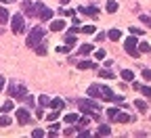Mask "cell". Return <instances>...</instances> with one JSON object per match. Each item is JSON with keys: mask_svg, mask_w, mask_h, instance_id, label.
Instances as JSON below:
<instances>
[{"mask_svg": "<svg viewBox=\"0 0 151 138\" xmlns=\"http://www.w3.org/2000/svg\"><path fill=\"white\" fill-rule=\"evenodd\" d=\"M44 27H32V31L27 34V38H25V46L27 48H36L38 44H40L42 40H44Z\"/></svg>", "mask_w": 151, "mask_h": 138, "instance_id": "cell-1", "label": "cell"}, {"mask_svg": "<svg viewBox=\"0 0 151 138\" xmlns=\"http://www.w3.org/2000/svg\"><path fill=\"white\" fill-rule=\"evenodd\" d=\"M76 105H78L80 111H84L88 117H90L94 111H101V105L94 101V98H78V101H76Z\"/></svg>", "mask_w": 151, "mask_h": 138, "instance_id": "cell-2", "label": "cell"}, {"mask_svg": "<svg viewBox=\"0 0 151 138\" xmlns=\"http://www.w3.org/2000/svg\"><path fill=\"white\" fill-rule=\"evenodd\" d=\"M124 50H126L130 56H134V59L141 54V50H139V42H137V38H134V36H128L126 40H124Z\"/></svg>", "mask_w": 151, "mask_h": 138, "instance_id": "cell-3", "label": "cell"}, {"mask_svg": "<svg viewBox=\"0 0 151 138\" xmlns=\"http://www.w3.org/2000/svg\"><path fill=\"white\" fill-rule=\"evenodd\" d=\"M11 29H13V34H21V31L25 29V25H23V15H21V13H17V15L11 17Z\"/></svg>", "mask_w": 151, "mask_h": 138, "instance_id": "cell-4", "label": "cell"}, {"mask_svg": "<svg viewBox=\"0 0 151 138\" xmlns=\"http://www.w3.org/2000/svg\"><path fill=\"white\" fill-rule=\"evenodd\" d=\"M101 96L105 98V101H113V103H124V96H120V94H116L111 88H107V86H101Z\"/></svg>", "mask_w": 151, "mask_h": 138, "instance_id": "cell-5", "label": "cell"}, {"mask_svg": "<svg viewBox=\"0 0 151 138\" xmlns=\"http://www.w3.org/2000/svg\"><path fill=\"white\" fill-rule=\"evenodd\" d=\"M9 94H11L13 98H23V96L27 94V90H25V86H19V84L11 82V84H9Z\"/></svg>", "mask_w": 151, "mask_h": 138, "instance_id": "cell-6", "label": "cell"}, {"mask_svg": "<svg viewBox=\"0 0 151 138\" xmlns=\"http://www.w3.org/2000/svg\"><path fill=\"white\" fill-rule=\"evenodd\" d=\"M36 11H38V17H40L42 21H50L52 19V11L48 6H44L42 2H36Z\"/></svg>", "mask_w": 151, "mask_h": 138, "instance_id": "cell-7", "label": "cell"}, {"mask_svg": "<svg viewBox=\"0 0 151 138\" xmlns=\"http://www.w3.org/2000/svg\"><path fill=\"white\" fill-rule=\"evenodd\" d=\"M17 119H19V124L21 126H25L27 122H29V111L23 107V109H17Z\"/></svg>", "mask_w": 151, "mask_h": 138, "instance_id": "cell-8", "label": "cell"}, {"mask_svg": "<svg viewBox=\"0 0 151 138\" xmlns=\"http://www.w3.org/2000/svg\"><path fill=\"white\" fill-rule=\"evenodd\" d=\"M63 29H65V21H63V19L50 21V31H63Z\"/></svg>", "mask_w": 151, "mask_h": 138, "instance_id": "cell-9", "label": "cell"}, {"mask_svg": "<svg viewBox=\"0 0 151 138\" xmlns=\"http://www.w3.org/2000/svg\"><path fill=\"white\" fill-rule=\"evenodd\" d=\"M76 65H78V69H82V71H86V69H97L94 61H78Z\"/></svg>", "mask_w": 151, "mask_h": 138, "instance_id": "cell-10", "label": "cell"}, {"mask_svg": "<svg viewBox=\"0 0 151 138\" xmlns=\"http://www.w3.org/2000/svg\"><path fill=\"white\" fill-rule=\"evenodd\" d=\"M11 124H13V119H11L9 113H2V115H0V128H11Z\"/></svg>", "mask_w": 151, "mask_h": 138, "instance_id": "cell-11", "label": "cell"}, {"mask_svg": "<svg viewBox=\"0 0 151 138\" xmlns=\"http://www.w3.org/2000/svg\"><path fill=\"white\" fill-rule=\"evenodd\" d=\"M113 122H118V124H128V122H130V115L124 113V111H118V115H116V119H113Z\"/></svg>", "mask_w": 151, "mask_h": 138, "instance_id": "cell-12", "label": "cell"}, {"mask_svg": "<svg viewBox=\"0 0 151 138\" xmlns=\"http://www.w3.org/2000/svg\"><path fill=\"white\" fill-rule=\"evenodd\" d=\"M107 36H109V40H113V42H118L120 38H122V31H120L118 27H113V29H109V31H107Z\"/></svg>", "mask_w": 151, "mask_h": 138, "instance_id": "cell-13", "label": "cell"}, {"mask_svg": "<svg viewBox=\"0 0 151 138\" xmlns=\"http://www.w3.org/2000/svg\"><path fill=\"white\" fill-rule=\"evenodd\" d=\"M88 96H90V98H99V96H101V86H97V84L90 86V88H88Z\"/></svg>", "mask_w": 151, "mask_h": 138, "instance_id": "cell-14", "label": "cell"}, {"mask_svg": "<svg viewBox=\"0 0 151 138\" xmlns=\"http://www.w3.org/2000/svg\"><path fill=\"white\" fill-rule=\"evenodd\" d=\"M9 19H11V17H9V9H6V6H0V23H2V25L9 23Z\"/></svg>", "mask_w": 151, "mask_h": 138, "instance_id": "cell-15", "label": "cell"}, {"mask_svg": "<svg viewBox=\"0 0 151 138\" xmlns=\"http://www.w3.org/2000/svg\"><path fill=\"white\" fill-rule=\"evenodd\" d=\"M50 107L57 109V111H61V109L65 107V103H63V98H52V101H50Z\"/></svg>", "mask_w": 151, "mask_h": 138, "instance_id": "cell-16", "label": "cell"}, {"mask_svg": "<svg viewBox=\"0 0 151 138\" xmlns=\"http://www.w3.org/2000/svg\"><path fill=\"white\" fill-rule=\"evenodd\" d=\"M21 9L25 11V15H34V13H36V11H34V9H36V4H32V2H23V4H21Z\"/></svg>", "mask_w": 151, "mask_h": 138, "instance_id": "cell-17", "label": "cell"}, {"mask_svg": "<svg viewBox=\"0 0 151 138\" xmlns=\"http://www.w3.org/2000/svg\"><path fill=\"white\" fill-rule=\"evenodd\" d=\"M105 9H107V13H116L118 11V2H116V0H107Z\"/></svg>", "mask_w": 151, "mask_h": 138, "instance_id": "cell-18", "label": "cell"}, {"mask_svg": "<svg viewBox=\"0 0 151 138\" xmlns=\"http://www.w3.org/2000/svg\"><path fill=\"white\" fill-rule=\"evenodd\" d=\"M13 109H15V105H13V101H6V103H4L2 107H0V113H11Z\"/></svg>", "mask_w": 151, "mask_h": 138, "instance_id": "cell-19", "label": "cell"}, {"mask_svg": "<svg viewBox=\"0 0 151 138\" xmlns=\"http://www.w3.org/2000/svg\"><path fill=\"white\" fill-rule=\"evenodd\" d=\"M38 105L40 107H50V98L46 94H40V98H38Z\"/></svg>", "mask_w": 151, "mask_h": 138, "instance_id": "cell-20", "label": "cell"}, {"mask_svg": "<svg viewBox=\"0 0 151 138\" xmlns=\"http://www.w3.org/2000/svg\"><path fill=\"white\" fill-rule=\"evenodd\" d=\"M122 77H124V82H132L134 80V73H132L130 69H122Z\"/></svg>", "mask_w": 151, "mask_h": 138, "instance_id": "cell-21", "label": "cell"}, {"mask_svg": "<svg viewBox=\"0 0 151 138\" xmlns=\"http://www.w3.org/2000/svg\"><path fill=\"white\" fill-rule=\"evenodd\" d=\"M63 119H65V124H78V115H76V113H67Z\"/></svg>", "mask_w": 151, "mask_h": 138, "instance_id": "cell-22", "label": "cell"}, {"mask_svg": "<svg viewBox=\"0 0 151 138\" xmlns=\"http://www.w3.org/2000/svg\"><path fill=\"white\" fill-rule=\"evenodd\" d=\"M118 111H120V109H116V107H109V109L105 111V113H107V117H109V122H113V119H116Z\"/></svg>", "mask_w": 151, "mask_h": 138, "instance_id": "cell-23", "label": "cell"}, {"mask_svg": "<svg viewBox=\"0 0 151 138\" xmlns=\"http://www.w3.org/2000/svg\"><path fill=\"white\" fill-rule=\"evenodd\" d=\"M78 52H80L82 56H84V54H90V52H92V44H82Z\"/></svg>", "mask_w": 151, "mask_h": 138, "instance_id": "cell-24", "label": "cell"}, {"mask_svg": "<svg viewBox=\"0 0 151 138\" xmlns=\"http://www.w3.org/2000/svg\"><path fill=\"white\" fill-rule=\"evenodd\" d=\"M97 134H99V136H109V134H111V128H109V126H99Z\"/></svg>", "mask_w": 151, "mask_h": 138, "instance_id": "cell-25", "label": "cell"}, {"mask_svg": "<svg viewBox=\"0 0 151 138\" xmlns=\"http://www.w3.org/2000/svg\"><path fill=\"white\" fill-rule=\"evenodd\" d=\"M80 11H82L84 15H92V17H94V15H97V6H82Z\"/></svg>", "mask_w": 151, "mask_h": 138, "instance_id": "cell-26", "label": "cell"}, {"mask_svg": "<svg viewBox=\"0 0 151 138\" xmlns=\"http://www.w3.org/2000/svg\"><path fill=\"white\" fill-rule=\"evenodd\" d=\"M65 44H69V46H76V44H78V40H76V34H69V36L65 38Z\"/></svg>", "mask_w": 151, "mask_h": 138, "instance_id": "cell-27", "label": "cell"}, {"mask_svg": "<svg viewBox=\"0 0 151 138\" xmlns=\"http://www.w3.org/2000/svg\"><path fill=\"white\" fill-rule=\"evenodd\" d=\"M105 56H107V52H105L103 48H99V50H94V59H97V61H103Z\"/></svg>", "mask_w": 151, "mask_h": 138, "instance_id": "cell-28", "label": "cell"}, {"mask_svg": "<svg viewBox=\"0 0 151 138\" xmlns=\"http://www.w3.org/2000/svg\"><path fill=\"white\" fill-rule=\"evenodd\" d=\"M46 119H48V122H57V119H59V111H57V109L50 111V113L46 115Z\"/></svg>", "mask_w": 151, "mask_h": 138, "instance_id": "cell-29", "label": "cell"}, {"mask_svg": "<svg viewBox=\"0 0 151 138\" xmlns=\"http://www.w3.org/2000/svg\"><path fill=\"white\" fill-rule=\"evenodd\" d=\"M134 107H137L139 111H147V103L141 101V98H139V101H134Z\"/></svg>", "mask_w": 151, "mask_h": 138, "instance_id": "cell-30", "label": "cell"}, {"mask_svg": "<svg viewBox=\"0 0 151 138\" xmlns=\"http://www.w3.org/2000/svg\"><path fill=\"white\" fill-rule=\"evenodd\" d=\"M139 50H141V52H151V44H147V42H139Z\"/></svg>", "mask_w": 151, "mask_h": 138, "instance_id": "cell-31", "label": "cell"}, {"mask_svg": "<svg viewBox=\"0 0 151 138\" xmlns=\"http://www.w3.org/2000/svg\"><path fill=\"white\" fill-rule=\"evenodd\" d=\"M73 46H69V44H63V46H57V52H69Z\"/></svg>", "mask_w": 151, "mask_h": 138, "instance_id": "cell-32", "label": "cell"}, {"mask_svg": "<svg viewBox=\"0 0 151 138\" xmlns=\"http://www.w3.org/2000/svg\"><path fill=\"white\" fill-rule=\"evenodd\" d=\"M99 75H101V77H107V80H111V77H113V73H111V71H107V69H101V71H99Z\"/></svg>", "mask_w": 151, "mask_h": 138, "instance_id": "cell-33", "label": "cell"}, {"mask_svg": "<svg viewBox=\"0 0 151 138\" xmlns=\"http://www.w3.org/2000/svg\"><path fill=\"white\" fill-rule=\"evenodd\" d=\"M32 136H34V138H44L46 134H44V130H34V132H32Z\"/></svg>", "mask_w": 151, "mask_h": 138, "instance_id": "cell-34", "label": "cell"}, {"mask_svg": "<svg viewBox=\"0 0 151 138\" xmlns=\"http://www.w3.org/2000/svg\"><path fill=\"white\" fill-rule=\"evenodd\" d=\"M143 80L145 82H151V69H143Z\"/></svg>", "mask_w": 151, "mask_h": 138, "instance_id": "cell-35", "label": "cell"}, {"mask_svg": "<svg viewBox=\"0 0 151 138\" xmlns=\"http://www.w3.org/2000/svg\"><path fill=\"white\" fill-rule=\"evenodd\" d=\"M82 31H84V34H94V31H97V27H92V25H84V27H82Z\"/></svg>", "mask_w": 151, "mask_h": 138, "instance_id": "cell-36", "label": "cell"}, {"mask_svg": "<svg viewBox=\"0 0 151 138\" xmlns=\"http://www.w3.org/2000/svg\"><path fill=\"white\" fill-rule=\"evenodd\" d=\"M141 94L143 96H151V88L149 86H141Z\"/></svg>", "mask_w": 151, "mask_h": 138, "instance_id": "cell-37", "label": "cell"}, {"mask_svg": "<svg viewBox=\"0 0 151 138\" xmlns=\"http://www.w3.org/2000/svg\"><path fill=\"white\" fill-rule=\"evenodd\" d=\"M36 52H38V54H46V46L40 42V46H36Z\"/></svg>", "mask_w": 151, "mask_h": 138, "instance_id": "cell-38", "label": "cell"}, {"mask_svg": "<svg viewBox=\"0 0 151 138\" xmlns=\"http://www.w3.org/2000/svg\"><path fill=\"white\" fill-rule=\"evenodd\" d=\"M88 117H82V119H78V128H84V126H88Z\"/></svg>", "mask_w": 151, "mask_h": 138, "instance_id": "cell-39", "label": "cell"}, {"mask_svg": "<svg viewBox=\"0 0 151 138\" xmlns=\"http://www.w3.org/2000/svg\"><path fill=\"white\" fill-rule=\"evenodd\" d=\"M130 34H132V36H141L143 29H141V27H130Z\"/></svg>", "mask_w": 151, "mask_h": 138, "instance_id": "cell-40", "label": "cell"}, {"mask_svg": "<svg viewBox=\"0 0 151 138\" xmlns=\"http://www.w3.org/2000/svg\"><path fill=\"white\" fill-rule=\"evenodd\" d=\"M63 134H65V136H71V134H76V128H65Z\"/></svg>", "mask_w": 151, "mask_h": 138, "instance_id": "cell-41", "label": "cell"}, {"mask_svg": "<svg viewBox=\"0 0 151 138\" xmlns=\"http://www.w3.org/2000/svg\"><path fill=\"white\" fill-rule=\"evenodd\" d=\"M141 21H143V23H147V25L151 27V19H149V17H145V15H141Z\"/></svg>", "mask_w": 151, "mask_h": 138, "instance_id": "cell-42", "label": "cell"}, {"mask_svg": "<svg viewBox=\"0 0 151 138\" xmlns=\"http://www.w3.org/2000/svg\"><path fill=\"white\" fill-rule=\"evenodd\" d=\"M80 136H82V138H88L90 132H88V130H80Z\"/></svg>", "mask_w": 151, "mask_h": 138, "instance_id": "cell-43", "label": "cell"}, {"mask_svg": "<svg viewBox=\"0 0 151 138\" xmlns=\"http://www.w3.org/2000/svg\"><path fill=\"white\" fill-rule=\"evenodd\" d=\"M4 86H6V80H4V77H0V92H2Z\"/></svg>", "mask_w": 151, "mask_h": 138, "instance_id": "cell-44", "label": "cell"}, {"mask_svg": "<svg viewBox=\"0 0 151 138\" xmlns=\"http://www.w3.org/2000/svg\"><path fill=\"white\" fill-rule=\"evenodd\" d=\"M67 2H69V0H61V4H67Z\"/></svg>", "mask_w": 151, "mask_h": 138, "instance_id": "cell-45", "label": "cell"}, {"mask_svg": "<svg viewBox=\"0 0 151 138\" xmlns=\"http://www.w3.org/2000/svg\"><path fill=\"white\" fill-rule=\"evenodd\" d=\"M0 2H6V0H0Z\"/></svg>", "mask_w": 151, "mask_h": 138, "instance_id": "cell-46", "label": "cell"}]
</instances>
